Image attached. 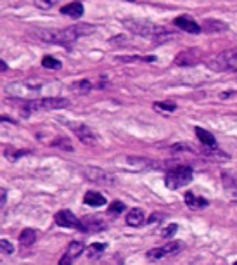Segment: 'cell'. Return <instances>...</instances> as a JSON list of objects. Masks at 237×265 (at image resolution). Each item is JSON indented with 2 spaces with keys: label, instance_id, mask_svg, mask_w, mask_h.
Instances as JSON below:
<instances>
[{
  "label": "cell",
  "instance_id": "f1b7e54d",
  "mask_svg": "<svg viewBox=\"0 0 237 265\" xmlns=\"http://www.w3.org/2000/svg\"><path fill=\"white\" fill-rule=\"evenodd\" d=\"M154 108H156L158 111H168V113H173L175 109H177V104H175V103H156V104H154Z\"/></svg>",
  "mask_w": 237,
  "mask_h": 265
},
{
  "label": "cell",
  "instance_id": "7c38bea8",
  "mask_svg": "<svg viewBox=\"0 0 237 265\" xmlns=\"http://www.w3.org/2000/svg\"><path fill=\"white\" fill-rule=\"evenodd\" d=\"M61 12H63L64 16L73 18V19H78V18L83 16L85 7H83V4H81V2H69L64 7H61Z\"/></svg>",
  "mask_w": 237,
  "mask_h": 265
},
{
  "label": "cell",
  "instance_id": "5bb4252c",
  "mask_svg": "<svg viewBox=\"0 0 237 265\" xmlns=\"http://www.w3.org/2000/svg\"><path fill=\"white\" fill-rule=\"evenodd\" d=\"M144 222H146L144 213H142V210H138V208L130 210L128 215H126V224H128L130 227H138V226H142Z\"/></svg>",
  "mask_w": 237,
  "mask_h": 265
},
{
  "label": "cell",
  "instance_id": "ffe728a7",
  "mask_svg": "<svg viewBox=\"0 0 237 265\" xmlns=\"http://www.w3.org/2000/svg\"><path fill=\"white\" fill-rule=\"evenodd\" d=\"M36 241V232L33 229H24L21 234H19V243L23 246H31Z\"/></svg>",
  "mask_w": 237,
  "mask_h": 265
},
{
  "label": "cell",
  "instance_id": "836d02e7",
  "mask_svg": "<svg viewBox=\"0 0 237 265\" xmlns=\"http://www.w3.org/2000/svg\"><path fill=\"white\" fill-rule=\"evenodd\" d=\"M159 220H161V215H159V213H154V215H151V217L147 218L146 222H147V224H151V226H153V224H158Z\"/></svg>",
  "mask_w": 237,
  "mask_h": 265
},
{
  "label": "cell",
  "instance_id": "603a6c76",
  "mask_svg": "<svg viewBox=\"0 0 237 265\" xmlns=\"http://www.w3.org/2000/svg\"><path fill=\"white\" fill-rule=\"evenodd\" d=\"M71 89L76 94H88L92 91V83L88 80H80V81H76V83H73Z\"/></svg>",
  "mask_w": 237,
  "mask_h": 265
},
{
  "label": "cell",
  "instance_id": "9c48e42d",
  "mask_svg": "<svg viewBox=\"0 0 237 265\" xmlns=\"http://www.w3.org/2000/svg\"><path fill=\"white\" fill-rule=\"evenodd\" d=\"M173 24L177 28H180L182 31H187V33H199V31H201V26H199L194 19L187 18V16H178V18H175Z\"/></svg>",
  "mask_w": 237,
  "mask_h": 265
},
{
  "label": "cell",
  "instance_id": "52a82bcc",
  "mask_svg": "<svg viewBox=\"0 0 237 265\" xmlns=\"http://www.w3.org/2000/svg\"><path fill=\"white\" fill-rule=\"evenodd\" d=\"M56 224L61 227H71V229H80L81 231V222L80 218L75 217L69 210H61L56 213Z\"/></svg>",
  "mask_w": 237,
  "mask_h": 265
},
{
  "label": "cell",
  "instance_id": "6da1fadb",
  "mask_svg": "<svg viewBox=\"0 0 237 265\" xmlns=\"http://www.w3.org/2000/svg\"><path fill=\"white\" fill-rule=\"evenodd\" d=\"M96 31V26L88 23L83 24H73L64 30H52V28H38L33 26L28 30V35L36 40H42L47 43H57V46H71L81 36H88Z\"/></svg>",
  "mask_w": 237,
  "mask_h": 265
},
{
  "label": "cell",
  "instance_id": "30bf717a",
  "mask_svg": "<svg viewBox=\"0 0 237 265\" xmlns=\"http://www.w3.org/2000/svg\"><path fill=\"white\" fill-rule=\"evenodd\" d=\"M220 177H222V184H223V187H225L227 193L230 194V196L237 198V173L223 170Z\"/></svg>",
  "mask_w": 237,
  "mask_h": 265
},
{
  "label": "cell",
  "instance_id": "9a60e30c",
  "mask_svg": "<svg viewBox=\"0 0 237 265\" xmlns=\"http://www.w3.org/2000/svg\"><path fill=\"white\" fill-rule=\"evenodd\" d=\"M83 201H85V205H88V206H102V205H106V198L102 196L101 193H97V191H88L87 194H85V198H83Z\"/></svg>",
  "mask_w": 237,
  "mask_h": 265
},
{
  "label": "cell",
  "instance_id": "7402d4cb",
  "mask_svg": "<svg viewBox=\"0 0 237 265\" xmlns=\"http://www.w3.org/2000/svg\"><path fill=\"white\" fill-rule=\"evenodd\" d=\"M83 251H85V244L80 243V241H73L68 246V255L71 256V258H76V256H80L81 253H83Z\"/></svg>",
  "mask_w": 237,
  "mask_h": 265
},
{
  "label": "cell",
  "instance_id": "8992f818",
  "mask_svg": "<svg viewBox=\"0 0 237 265\" xmlns=\"http://www.w3.org/2000/svg\"><path fill=\"white\" fill-rule=\"evenodd\" d=\"M210 68L215 71H237V51L232 49V51L220 52L210 61Z\"/></svg>",
  "mask_w": 237,
  "mask_h": 265
},
{
  "label": "cell",
  "instance_id": "5b68a950",
  "mask_svg": "<svg viewBox=\"0 0 237 265\" xmlns=\"http://www.w3.org/2000/svg\"><path fill=\"white\" fill-rule=\"evenodd\" d=\"M69 106V99L66 97H40V99H31L24 104L26 108V113L30 111H40V109H45V111H51V109H63Z\"/></svg>",
  "mask_w": 237,
  "mask_h": 265
},
{
  "label": "cell",
  "instance_id": "4fadbf2b",
  "mask_svg": "<svg viewBox=\"0 0 237 265\" xmlns=\"http://www.w3.org/2000/svg\"><path fill=\"white\" fill-rule=\"evenodd\" d=\"M198 59H199L198 51H183L175 58V64L177 66H192Z\"/></svg>",
  "mask_w": 237,
  "mask_h": 265
},
{
  "label": "cell",
  "instance_id": "1f68e13d",
  "mask_svg": "<svg viewBox=\"0 0 237 265\" xmlns=\"http://www.w3.org/2000/svg\"><path fill=\"white\" fill-rule=\"evenodd\" d=\"M177 229H178L177 224H170L168 227H165V229H163L161 236H163V238H165V239H168V238H171V236L175 234V232H177Z\"/></svg>",
  "mask_w": 237,
  "mask_h": 265
},
{
  "label": "cell",
  "instance_id": "d4e9b609",
  "mask_svg": "<svg viewBox=\"0 0 237 265\" xmlns=\"http://www.w3.org/2000/svg\"><path fill=\"white\" fill-rule=\"evenodd\" d=\"M123 210H125V205H123V203H121V201H113L108 211H109V215H111V217H116V215H120Z\"/></svg>",
  "mask_w": 237,
  "mask_h": 265
},
{
  "label": "cell",
  "instance_id": "4dcf8cb0",
  "mask_svg": "<svg viewBox=\"0 0 237 265\" xmlns=\"http://www.w3.org/2000/svg\"><path fill=\"white\" fill-rule=\"evenodd\" d=\"M180 248H182V243L175 241V243H168L166 246H163V250H165V255H171V253H177Z\"/></svg>",
  "mask_w": 237,
  "mask_h": 265
},
{
  "label": "cell",
  "instance_id": "2e32d148",
  "mask_svg": "<svg viewBox=\"0 0 237 265\" xmlns=\"http://www.w3.org/2000/svg\"><path fill=\"white\" fill-rule=\"evenodd\" d=\"M194 132H196V136H198V139L199 141L203 142L206 148H216V141H215V137L211 136L208 130H204V128H201V127H196L194 128Z\"/></svg>",
  "mask_w": 237,
  "mask_h": 265
},
{
  "label": "cell",
  "instance_id": "7a4b0ae2",
  "mask_svg": "<svg viewBox=\"0 0 237 265\" xmlns=\"http://www.w3.org/2000/svg\"><path fill=\"white\" fill-rule=\"evenodd\" d=\"M6 92L14 97H30L35 94H49L51 97H56L61 92V83L57 81H40V80H23V81H11L6 85Z\"/></svg>",
  "mask_w": 237,
  "mask_h": 265
},
{
  "label": "cell",
  "instance_id": "e575fe53",
  "mask_svg": "<svg viewBox=\"0 0 237 265\" xmlns=\"http://www.w3.org/2000/svg\"><path fill=\"white\" fill-rule=\"evenodd\" d=\"M71 260H73L71 256H69V255L66 253V255L63 256V258L59 260V265H71Z\"/></svg>",
  "mask_w": 237,
  "mask_h": 265
},
{
  "label": "cell",
  "instance_id": "4316f807",
  "mask_svg": "<svg viewBox=\"0 0 237 265\" xmlns=\"http://www.w3.org/2000/svg\"><path fill=\"white\" fill-rule=\"evenodd\" d=\"M54 146H57V148H61V149H64V151H73V144L69 142V139H66V137L56 139Z\"/></svg>",
  "mask_w": 237,
  "mask_h": 265
},
{
  "label": "cell",
  "instance_id": "f546056e",
  "mask_svg": "<svg viewBox=\"0 0 237 265\" xmlns=\"http://www.w3.org/2000/svg\"><path fill=\"white\" fill-rule=\"evenodd\" d=\"M57 4V0H35V6L42 11H47V9H52Z\"/></svg>",
  "mask_w": 237,
  "mask_h": 265
},
{
  "label": "cell",
  "instance_id": "e0dca14e",
  "mask_svg": "<svg viewBox=\"0 0 237 265\" xmlns=\"http://www.w3.org/2000/svg\"><path fill=\"white\" fill-rule=\"evenodd\" d=\"M204 31L208 33H218V31H225L227 24L223 21H218V19H204Z\"/></svg>",
  "mask_w": 237,
  "mask_h": 265
},
{
  "label": "cell",
  "instance_id": "83f0119b",
  "mask_svg": "<svg viewBox=\"0 0 237 265\" xmlns=\"http://www.w3.org/2000/svg\"><path fill=\"white\" fill-rule=\"evenodd\" d=\"M146 256L149 260H159V258H163V256H166V255H165V250H163V248H154V250L147 251Z\"/></svg>",
  "mask_w": 237,
  "mask_h": 265
},
{
  "label": "cell",
  "instance_id": "277c9868",
  "mask_svg": "<svg viewBox=\"0 0 237 265\" xmlns=\"http://www.w3.org/2000/svg\"><path fill=\"white\" fill-rule=\"evenodd\" d=\"M191 181H192V168L189 165L175 166V168L166 172V177H165V184L171 191L180 189V187L189 184Z\"/></svg>",
  "mask_w": 237,
  "mask_h": 265
},
{
  "label": "cell",
  "instance_id": "d590c367",
  "mask_svg": "<svg viewBox=\"0 0 237 265\" xmlns=\"http://www.w3.org/2000/svg\"><path fill=\"white\" fill-rule=\"evenodd\" d=\"M234 265H237V262H235V263H234Z\"/></svg>",
  "mask_w": 237,
  "mask_h": 265
},
{
  "label": "cell",
  "instance_id": "484cf974",
  "mask_svg": "<svg viewBox=\"0 0 237 265\" xmlns=\"http://www.w3.org/2000/svg\"><path fill=\"white\" fill-rule=\"evenodd\" d=\"M104 250H106V244L104 243H93L92 246L88 248V256H90V258H93L96 255H101Z\"/></svg>",
  "mask_w": 237,
  "mask_h": 265
},
{
  "label": "cell",
  "instance_id": "8fae6325",
  "mask_svg": "<svg viewBox=\"0 0 237 265\" xmlns=\"http://www.w3.org/2000/svg\"><path fill=\"white\" fill-rule=\"evenodd\" d=\"M104 227H106V224L96 217H85L83 220H81V231L88 232V234H92V232H99V231L104 229Z\"/></svg>",
  "mask_w": 237,
  "mask_h": 265
},
{
  "label": "cell",
  "instance_id": "44dd1931",
  "mask_svg": "<svg viewBox=\"0 0 237 265\" xmlns=\"http://www.w3.org/2000/svg\"><path fill=\"white\" fill-rule=\"evenodd\" d=\"M24 154H30V151L28 149H14V148H6L4 149V156L7 158L9 161H16L19 160Z\"/></svg>",
  "mask_w": 237,
  "mask_h": 265
},
{
  "label": "cell",
  "instance_id": "3957f363",
  "mask_svg": "<svg viewBox=\"0 0 237 265\" xmlns=\"http://www.w3.org/2000/svg\"><path fill=\"white\" fill-rule=\"evenodd\" d=\"M123 24L135 35L144 36V38H154L156 42H165V40H170L175 36L173 31L166 30L165 26H159V24H154V23L126 19V21H123Z\"/></svg>",
  "mask_w": 237,
  "mask_h": 265
},
{
  "label": "cell",
  "instance_id": "d6a6232c",
  "mask_svg": "<svg viewBox=\"0 0 237 265\" xmlns=\"http://www.w3.org/2000/svg\"><path fill=\"white\" fill-rule=\"evenodd\" d=\"M0 248H2V251L4 253H7V255L14 253V246H12L7 239H0Z\"/></svg>",
  "mask_w": 237,
  "mask_h": 265
},
{
  "label": "cell",
  "instance_id": "cb8c5ba5",
  "mask_svg": "<svg viewBox=\"0 0 237 265\" xmlns=\"http://www.w3.org/2000/svg\"><path fill=\"white\" fill-rule=\"evenodd\" d=\"M42 66L47 69H59L61 61H57L56 58H51V56H45V58L42 59Z\"/></svg>",
  "mask_w": 237,
  "mask_h": 265
},
{
  "label": "cell",
  "instance_id": "ac0fdd59",
  "mask_svg": "<svg viewBox=\"0 0 237 265\" xmlns=\"http://www.w3.org/2000/svg\"><path fill=\"white\" fill-rule=\"evenodd\" d=\"M185 203H187V206L192 208V210H199V208L208 206V201H206V199L196 196L194 193H187V194H185Z\"/></svg>",
  "mask_w": 237,
  "mask_h": 265
},
{
  "label": "cell",
  "instance_id": "d6986e66",
  "mask_svg": "<svg viewBox=\"0 0 237 265\" xmlns=\"http://www.w3.org/2000/svg\"><path fill=\"white\" fill-rule=\"evenodd\" d=\"M83 172L93 182H109V175L104 173L102 170H97V168H83Z\"/></svg>",
  "mask_w": 237,
  "mask_h": 265
},
{
  "label": "cell",
  "instance_id": "ba28073f",
  "mask_svg": "<svg viewBox=\"0 0 237 265\" xmlns=\"http://www.w3.org/2000/svg\"><path fill=\"white\" fill-rule=\"evenodd\" d=\"M69 127L73 128V132L78 136V139L83 142V144H90V146L96 144V141H97L96 134H93L87 125H69Z\"/></svg>",
  "mask_w": 237,
  "mask_h": 265
}]
</instances>
